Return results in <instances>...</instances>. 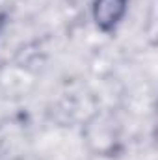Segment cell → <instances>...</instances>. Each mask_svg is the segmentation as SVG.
<instances>
[{
    "label": "cell",
    "instance_id": "cell-1",
    "mask_svg": "<svg viewBox=\"0 0 158 160\" xmlns=\"http://www.w3.org/2000/svg\"><path fill=\"white\" fill-rule=\"evenodd\" d=\"M123 4H125V0H99L97 11H95L97 22L102 28H108V24L112 26L119 19V13H116V9L123 11Z\"/></svg>",
    "mask_w": 158,
    "mask_h": 160
}]
</instances>
